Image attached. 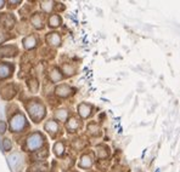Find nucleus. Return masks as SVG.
I'll return each instance as SVG.
<instances>
[{
    "label": "nucleus",
    "instance_id": "nucleus-1",
    "mask_svg": "<svg viewBox=\"0 0 180 172\" xmlns=\"http://www.w3.org/2000/svg\"><path fill=\"white\" fill-rule=\"evenodd\" d=\"M28 112H29L32 119L39 120V119H41V118L44 116L45 109H44L43 104H40V103H38V102H33V103H31V104L28 105Z\"/></svg>",
    "mask_w": 180,
    "mask_h": 172
},
{
    "label": "nucleus",
    "instance_id": "nucleus-2",
    "mask_svg": "<svg viewBox=\"0 0 180 172\" xmlns=\"http://www.w3.org/2000/svg\"><path fill=\"white\" fill-rule=\"evenodd\" d=\"M43 141H44V138H43L41 135H39V133H34V135H32V136L27 139V148H28L29 150L38 149L39 147H41Z\"/></svg>",
    "mask_w": 180,
    "mask_h": 172
},
{
    "label": "nucleus",
    "instance_id": "nucleus-3",
    "mask_svg": "<svg viewBox=\"0 0 180 172\" xmlns=\"http://www.w3.org/2000/svg\"><path fill=\"white\" fill-rule=\"evenodd\" d=\"M24 122H26V119L23 118V115H22V114H17V115H15V116L12 118L10 125H11V129H12L13 131H20V130L23 129Z\"/></svg>",
    "mask_w": 180,
    "mask_h": 172
},
{
    "label": "nucleus",
    "instance_id": "nucleus-4",
    "mask_svg": "<svg viewBox=\"0 0 180 172\" xmlns=\"http://www.w3.org/2000/svg\"><path fill=\"white\" fill-rule=\"evenodd\" d=\"M11 68L7 66V64H4V63H1L0 64V79H5V78H7L11 73Z\"/></svg>",
    "mask_w": 180,
    "mask_h": 172
},
{
    "label": "nucleus",
    "instance_id": "nucleus-5",
    "mask_svg": "<svg viewBox=\"0 0 180 172\" xmlns=\"http://www.w3.org/2000/svg\"><path fill=\"white\" fill-rule=\"evenodd\" d=\"M23 44H24L26 49H33L35 46V44H37V40H35V38L33 35H29L23 40Z\"/></svg>",
    "mask_w": 180,
    "mask_h": 172
},
{
    "label": "nucleus",
    "instance_id": "nucleus-6",
    "mask_svg": "<svg viewBox=\"0 0 180 172\" xmlns=\"http://www.w3.org/2000/svg\"><path fill=\"white\" fill-rule=\"evenodd\" d=\"M20 160H21V158H20V155H18L17 153L11 154L10 158H9V163H10V165H11L12 167H17V165L20 164Z\"/></svg>",
    "mask_w": 180,
    "mask_h": 172
},
{
    "label": "nucleus",
    "instance_id": "nucleus-7",
    "mask_svg": "<svg viewBox=\"0 0 180 172\" xmlns=\"http://www.w3.org/2000/svg\"><path fill=\"white\" fill-rule=\"evenodd\" d=\"M48 41L51 45H59L60 44V36L57 33H51L50 35H48Z\"/></svg>",
    "mask_w": 180,
    "mask_h": 172
},
{
    "label": "nucleus",
    "instance_id": "nucleus-8",
    "mask_svg": "<svg viewBox=\"0 0 180 172\" xmlns=\"http://www.w3.org/2000/svg\"><path fill=\"white\" fill-rule=\"evenodd\" d=\"M56 93H57L59 96L65 97V96H67V95L70 93V87H68V86H66V85L59 86V87L56 88Z\"/></svg>",
    "mask_w": 180,
    "mask_h": 172
},
{
    "label": "nucleus",
    "instance_id": "nucleus-9",
    "mask_svg": "<svg viewBox=\"0 0 180 172\" xmlns=\"http://www.w3.org/2000/svg\"><path fill=\"white\" fill-rule=\"evenodd\" d=\"M45 130L46 131H50L51 133H55L56 131H59V126L55 121H49L46 125H45Z\"/></svg>",
    "mask_w": 180,
    "mask_h": 172
},
{
    "label": "nucleus",
    "instance_id": "nucleus-10",
    "mask_svg": "<svg viewBox=\"0 0 180 172\" xmlns=\"http://www.w3.org/2000/svg\"><path fill=\"white\" fill-rule=\"evenodd\" d=\"M79 113L83 118H87L90 114V107H88L87 104H81L79 105Z\"/></svg>",
    "mask_w": 180,
    "mask_h": 172
},
{
    "label": "nucleus",
    "instance_id": "nucleus-11",
    "mask_svg": "<svg viewBox=\"0 0 180 172\" xmlns=\"http://www.w3.org/2000/svg\"><path fill=\"white\" fill-rule=\"evenodd\" d=\"M49 23H50V26H51V27H57V26H60L61 19H60V17H59L57 15H54V16H51V17H50Z\"/></svg>",
    "mask_w": 180,
    "mask_h": 172
},
{
    "label": "nucleus",
    "instance_id": "nucleus-12",
    "mask_svg": "<svg viewBox=\"0 0 180 172\" xmlns=\"http://www.w3.org/2000/svg\"><path fill=\"white\" fill-rule=\"evenodd\" d=\"M50 78H51V80L52 81H59V80H61V74H60V72H57L56 69H54L51 73H50Z\"/></svg>",
    "mask_w": 180,
    "mask_h": 172
},
{
    "label": "nucleus",
    "instance_id": "nucleus-13",
    "mask_svg": "<svg viewBox=\"0 0 180 172\" xmlns=\"http://www.w3.org/2000/svg\"><path fill=\"white\" fill-rule=\"evenodd\" d=\"M32 23L34 24V27H37V28H41L43 27V24H41V18L37 15V16H34L33 18H32Z\"/></svg>",
    "mask_w": 180,
    "mask_h": 172
},
{
    "label": "nucleus",
    "instance_id": "nucleus-14",
    "mask_svg": "<svg viewBox=\"0 0 180 172\" xmlns=\"http://www.w3.org/2000/svg\"><path fill=\"white\" fill-rule=\"evenodd\" d=\"M91 165V160H90L89 157H83L82 158V163H81V166H83V167H88Z\"/></svg>",
    "mask_w": 180,
    "mask_h": 172
},
{
    "label": "nucleus",
    "instance_id": "nucleus-15",
    "mask_svg": "<svg viewBox=\"0 0 180 172\" xmlns=\"http://www.w3.org/2000/svg\"><path fill=\"white\" fill-rule=\"evenodd\" d=\"M41 7H43V10H44V11L49 12V11L52 9V2H51V1H49V2H48V1H44V2H43V5H41Z\"/></svg>",
    "mask_w": 180,
    "mask_h": 172
},
{
    "label": "nucleus",
    "instance_id": "nucleus-16",
    "mask_svg": "<svg viewBox=\"0 0 180 172\" xmlns=\"http://www.w3.org/2000/svg\"><path fill=\"white\" fill-rule=\"evenodd\" d=\"M62 152H63V146H62V143H56V144H55V153H56L57 155H61Z\"/></svg>",
    "mask_w": 180,
    "mask_h": 172
},
{
    "label": "nucleus",
    "instance_id": "nucleus-17",
    "mask_svg": "<svg viewBox=\"0 0 180 172\" xmlns=\"http://www.w3.org/2000/svg\"><path fill=\"white\" fill-rule=\"evenodd\" d=\"M66 116H67V112L66 110H59L56 113V118H59L60 120H65Z\"/></svg>",
    "mask_w": 180,
    "mask_h": 172
},
{
    "label": "nucleus",
    "instance_id": "nucleus-18",
    "mask_svg": "<svg viewBox=\"0 0 180 172\" xmlns=\"http://www.w3.org/2000/svg\"><path fill=\"white\" fill-rule=\"evenodd\" d=\"M10 149H11V142H10L9 138H5L4 139V150L5 152H9Z\"/></svg>",
    "mask_w": 180,
    "mask_h": 172
},
{
    "label": "nucleus",
    "instance_id": "nucleus-19",
    "mask_svg": "<svg viewBox=\"0 0 180 172\" xmlns=\"http://www.w3.org/2000/svg\"><path fill=\"white\" fill-rule=\"evenodd\" d=\"M29 88L33 91V92H35L37 90H38V83H37V80H31V84H29Z\"/></svg>",
    "mask_w": 180,
    "mask_h": 172
},
{
    "label": "nucleus",
    "instance_id": "nucleus-20",
    "mask_svg": "<svg viewBox=\"0 0 180 172\" xmlns=\"http://www.w3.org/2000/svg\"><path fill=\"white\" fill-rule=\"evenodd\" d=\"M78 127V124H77V121L74 120V119H72L71 121H70V124H68V129H71V130H76Z\"/></svg>",
    "mask_w": 180,
    "mask_h": 172
},
{
    "label": "nucleus",
    "instance_id": "nucleus-21",
    "mask_svg": "<svg viewBox=\"0 0 180 172\" xmlns=\"http://www.w3.org/2000/svg\"><path fill=\"white\" fill-rule=\"evenodd\" d=\"M5 130H6V125H5V122H4V121H0V133H4Z\"/></svg>",
    "mask_w": 180,
    "mask_h": 172
},
{
    "label": "nucleus",
    "instance_id": "nucleus-22",
    "mask_svg": "<svg viewBox=\"0 0 180 172\" xmlns=\"http://www.w3.org/2000/svg\"><path fill=\"white\" fill-rule=\"evenodd\" d=\"M2 5H4V1H0V7H2Z\"/></svg>",
    "mask_w": 180,
    "mask_h": 172
}]
</instances>
